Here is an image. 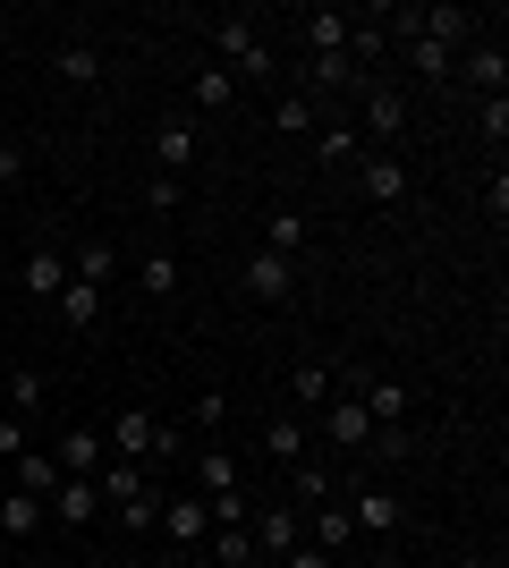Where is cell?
I'll list each match as a JSON object with an SVG mask.
<instances>
[{
  "label": "cell",
  "instance_id": "cell-15",
  "mask_svg": "<svg viewBox=\"0 0 509 568\" xmlns=\"http://www.w3.org/2000/svg\"><path fill=\"white\" fill-rule=\"evenodd\" d=\"M43 526H51V509H43L34 493H9V500H0V535H9V544H26V535H43Z\"/></svg>",
  "mask_w": 509,
  "mask_h": 568
},
{
  "label": "cell",
  "instance_id": "cell-35",
  "mask_svg": "<svg viewBox=\"0 0 509 568\" xmlns=\"http://www.w3.org/2000/svg\"><path fill=\"white\" fill-rule=\"evenodd\" d=\"M136 281H145V297H170V288H179V255H162V246H153V255L136 263Z\"/></svg>",
  "mask_w": 509,
  "mask_h": 568
},
{
  "label": "cell",
  "instance_id": "cell-4",
  "mask_svg": "<svg viewBox=\"0 0 509 568\" xmlns=\"http://www.w3.org/2000/svg\"><path fill=\"white\" fill-rule=\"evenodd\" d=\"M170 535V551H179V560H187L195 544H204V535H213V500H170L162 493V518H153Z\"/></svg>",
  "mask_w": 509,
  "mask_h": 568
},
{
  "label": "cell",
  "instance_id": "cell-9",
  "mask_svg": "<svg viewBox=\"0 0 509 568\" xmlns=\"http://www.w3.org/2000/svg\"><path fill=\"white\" fill-rule=\"evenodd\" d=\"M365 416H374V433H399L408 425V382H357Z\"/></svg>",
  "mask_w": 509,
  "mask_h": 568
},
{
  "label": "cell",
  "instance_id": "cell-39",
  "mask_svg": "<svg viewBox=\"0 0 509 568\" xmlns=\"http://www.w3.org/2000/svg\"><path fill=\"white\" fill-rule=\"evenodd\" d=\"M501 136H509V102L492 94V102H485V144H492V153H501Z\"/></svg>",
  "mask_w": 509,
  "mask_h": 568
},
{
  "label": "cell",
  "instance_id": "cell-17",
  "mask_svg": "<svg viewBox=\"0 0 509 568\" xmlns=\"http://www.w3.org/2000/svg\"><path fill=\"white\" fill-rule=\"evenodd\" d=\"M102 500H136V493H153V467H136V458H102Z\"/></svg>",
  "mask_w": 509,
  "mask_h": 568
},
{
  "label": "cell",
  "instance_id": "cell-14",
  "mask_svg": "<svg viewBox=\"0 0 509 568\" xmlns=\"http://www.w3.org/2000/svg\"><path fill=\"white\" fill-rule=\"evenodd\" d=\"M399 128H408V102H399V94H383V85H365V136H374V144H390Z\"/></svg>",
  "mask_w": 509,
  "mask_h": 568
},
{
  "label": "cell",
  "instance_id": "cell-37",
  "mask_svg": "<svg viewBox=\"0 0 509 568\" xmlns=\"http://www.w3.org/2000/svg\"><path fill=\"white\" fill-rule=\"evenodd\" d=\"M120 509V526L128 535H153V518H162V493H136V500H111Z\"/></svg>",
  "mask_w": 509,
  "mask_h": 568
},
{
  "label": "cell",
  "instance_id": "cell-6",
  "mask_svg": "<svg viewBox=\"0 0 509 568\" xmlns=\"http://www.w3.org/2000/svg\"><path fill=\"white\" fill-rule=\"evenodd\" d=\"M43 509H51V526H94L102 518V484L94 475H60V493H51Z\"/></svg>",
  "mask_w": 509,
  "mask_h": 568
},
{
  "label": "cell",
  "instance_id": "cell-43",
  "mask_svg": "<svg viewBox=\"0 0 509 568\" xmlns=\"http://www.w3.org/2000/svg\"><path fill=\"white\" fill-rule=\"evenodd\" d=\"M26 450V425H18V416H0V458H18Z\"/></svg>",
  "mask_w": 509,
  "mask_h": 568
},
{
  "label": "cell",
  "instance_id": "cell-41",
  "mask_svg": "<svg viewBox=\"0 0 509 568\" xmlns=\"http://www.w3.org/2000/svg\"><path fill=\"white\" fill-rule=\"evenodd\" d=\"M281 568H332V551H315V544H289V551H281Z\"/></svg>",
  "mask_w": 509,
  "mask_h": 568
},
{
  "label": "cell",
  "instance_id": "cell-2",
  "mask_svg": "<svg viewBox=\"0 0 509 568\" xmlns=\"http://www.w3.org/2000/svg\"><path fill=\"white\" fill-rule=\"evenodd\" d=\"M213 43H221V69L238 77V85H246V77H255V85L272 77V43H264V26H255V18H221Z\"/></svg>",
  "mask_w": 509,
  "mask_h": 568
},
{
  "label": "cell",
  "instance_id": "cell-42",
  "mask_svg": "<svg viewBox=\"0 0 509 568\" xmlns=\"http://www.w3.org/2000/svg\"><path fill=\"white\" fill-rule=\"evenodd\" d=\"M18 179H26V153H18V144H0V187H18Z\"/></svg>",
  "mask_w": 509,
  "mask_h": 568
},
{
  "label": "cell",
  "instance_id": "cell-11",
  "mask_svg": "<svg viewBox=\"0 0 509 568\" xmlns=\"http://www.w3.org/2000/svg\"><path fill=\"white\" fill-rule=\"evenodd\" d=\"M153 162H162V179H179V170L195 162V128L187 119H162V128H153Z\"/></svg>",
  "mask_w": 509,
  "mask_h": 568
},
{
  "label": "cell",
  "instance_id": "cell-10",
  "mask_svg": "<svg viewBox=\"0 0 509 568\" xmlns=\"http://www.w3.org/2000/svg\"><path fill=\"white\" fill-rule=\"evenodd\" d=\"M18 288L26 297H60V288H69V255H60V246H34L26 272H18Z\"/></svg>",
  "mask_w": 509,
  "mask_h": 568
},
{
  "label": "cell",
  "instance_id": "cell-26",
  "mask_svg": "<svg viewBox=\"0 0 509 568\" xmlns=\"http://www.w3.org/2000/svg\"><path fill=\"white\" fill-rule=\"evenodd\" d=\"M246 297H289V263L281 255H246Z\"/></svg>",
  "mask_w": 509,
  "mask_h": 568
},
{
  "label": "cell",
  "instance_id": "cell-7",
  "mask_svg": "<svg viewBox=\"0 0 509 568\" xmlns=\"http://www.w3.org/2000/svg\"><path fill=\"white\" fill-rule=\"evenodd\" d=\"M195 484H204V500H230V493H246V467H238V450H230V442L195 450Z\"/></svg>",
  "mask_w": 509,
  "mask_h": 568
},
{
  "label": "cell",
  "instance_id": "cell-45",
  "mask_svg": "<svg viewBox=\"0 0 509 568\" xmlns=\"http://www.w3.org/2000/svg\"><path fill=\"white\" fill-rule=\"evenodd\" d=\"M18 568H51V560H18Z\"/></svg>",
  "mask_w": 509,
  "mask_h": 568
},
{
  "label": "cell",
  "instance_id": "cell-32",
  "mask_svg": "<svg viewBox=\"0 0 509 568\" xmlns=\"http://www.w3.org/2000/svg\"><path fill=\"white\" fill-rule=\"evenodd\" d=\"M272 128H281V136H315V102H306V94H281V102H272Z\"/></svg>",
  "mask_w": 509,
  "mask_h": 568
},
{
  "label": "cell",
  "instance_id": "cell-38",
  "mask_svg": "<svg viewBox=\"0 0 509 568\" xmlns=\"http://www.w3.org/2000/svg\"><path fill=\"white\" fill-rule=\"evenodd\" d=\"M315 153H323V162H348V153H357V128H323Z\"/></svg>",
  "mask_w": 509,
  "mask_h": 568
},
{
  "label": "cell",
  "instance_id": "cell-8",
  "mask_svg": "<svg viewBox=\"0 0 509 568\" xmlns=\"http://www.w3.org/2000/svg\"><path fill=\"white\" fill-rule=\"evenodd\" d=\"M323 433H332L339 450H365V442H374V416H365V399H357V390H339V399L323 407Z\"/></svg>",
  "mask_w": 509,
  "mask_h": 568
},
{
  "label": "cell",
  "instance_id": "cell-13",
  "mask_svg": "<svg viewBox=\"0 0 509 568\" xmlns=\"http://www.w3.org/2000/svg\"><path fill=\"white\" fill-rule=\"evenodd\" d=\"M60 475H102V458H111V442H102V433H60Z\"/></svg>",
  "mask_w": 509,
  "mask_h": 568
},
{
  "label": "cell",
  "instance_id": "cell-21",
  "mask_svg": "<svg viewBox=\"0 0 509 568\" xmlns=\"http://www.w3.org/2000/svg\"><path fill=\"white\" fill-rule=\"evenodd\" d=\"M51 306H60V323H69V332H94V323H102V288L69 281V288H60V297H51Z\"/></svg>",
  "mask_w": 509,
  "mask_h": 568
},
{
  "label": "cell",
  "instance_id": "cell-20",
  "mask_svg": "<svg viewBox=\"0 0 509 568\" xmlns=\"http://www.w3.org/2000/svg\"><path fill=\"white\" fill-rule=\"evenodd\" d=\"M111 272H120V246H111V237H85V246H77V263H69V281H85V288H102Z\"/></svg>",
  "mask_w": 509,
  "mask_h": 568
},
{
  "label": "cell",
  "instance_id": "cell-18",
  "mask_svg": "<svg viewBox=\"0 0 509 568\" xmlns=\"http://www.w3.org/2000/svg\"><path fill=\"white\" fill-rule=\"evenodd\" d=\"M264 458L272 467H297V458H306V416H272L264 425Z\"/></svg>",
  "mask_w": 509,
  "mask_h": 568
},
{
  "label": "cell",
  "instance_id": "cell-30",
  "mask_svg": "<svg viewBox=\"0 0 509 568\" xmlns=\"http://www.w3.org/2000/svg\"><path fill=\"white\" fill-rule=\"evenodd\" d=\"M213 551H221V568H255V560H264L246 526H213Z\"/></svg>",
  "mask_w": 509,
  "mask_h": 568
},
{
  "label": "cell",
  "instance_id": "cell-24",
  "mask_svg": "<svg viewBox=\"0 0 509 568\" xmlns=\"http://www.w3.org/2000/svg\"><path fill=\"white\" fill-rule=\"evenodd\" d=\"M43 399H51V382L34 374V365H18V374H9V416L26 425V416H43Z\"/></svg>",
  "mask_w": 509,
  "mask_h": 568
},
{
  "label": "cell",
  "instance_id": "cell-27",
  "mask_svg": "<svg viewBox=\"0 0 509 568\" xmlns=\"http://www.w3.org/2000/svg\"><path fill=\"white\" fill-rule=\"evenodd\" d=\"M408 69L425 77V85H441V77L459 69V51H441V43H425V34H408Z\"/></svg>",
  "mask_w": 509,
  "mask_h": 568
},
{
  "label": "cell",
  "instance_id": "cell-36",
  "mask_svg": "<svg viewBox=\"0 0 509 568\" xmlns=\"http://www.w3.org/2000/svg\"><path fill=\"white\" fill-rule=\"evenodd\" d=\"M467 77H476V85H485V94H501V77H509L501 43H485V51H467Z\"/></svg>",
  "mask_w": 509,
  "mask_h": 568
},
{
  "label": "cell",
  "instance_id": "cell-19",
  "mask_svg": "<svg viewBox=\"0 0 509 568\" xmlns=\"http://www.w3.org/2000/svg\"><path fill=\"white\" fill-rule=\"evenodd\" d=\"M297 26H306V51H348V26L357 18H348V9H306Z\"/></svg>",
  "mask_w": 509,
  "mask_h": 568
},
{
  "label": "cell",
  "instance_id": "cell-22",
  "mask_svg": "<svg viewBox=\"0 0 509 568\" xmlns=\"http://www.w3.org/2000/svg\"><path fill=\"white\" fill-rule=\"evenodd\" d=\"M18 493L51 500V493H60V458H51V450H18Z\"/></svg>",
  "mask_w": 509,
  "mask_h": 568
},
{
  "label": "cell",
  "instance_id": "cell-23",
  "mask_svg": "<svg viewBox=\"0 0 509 568\" xmlns=\"http://www.w3.org/2000/svg\"><path fill=\"white\" fill-rule=\"evenodd\" d=\"M187 94H195V111H230V102H238V77H230V69L213 60V69H195V85H187Z\"/></svg>",
  "mask_w": 509,
  "mask_h": 568
},
{
  "label": "cell",
  "instance_id": "cell-44",
  "mask_svg": "<svg viewBox=\"0 0 509 568\" xmlns=\"http://www.w3.org/2000/svg\"><path fill=\"white\" fill-rule=\"evenodd\" d=\"M153 568H187V560H179V551H162V560H153Z\"/></svg>",
  "mask_w": 509,
  "mask_h": 568
},
{
  "label": "cell",
  "instance_id": "cell-40",
  "mask_svg": "<svg viewBox=\"0 0 509 568\" xmlns=\"http://www.w3.org/2000/svg\"><path fill=\"white\" fill-rule=\"evenodd\" d=\"M145 204H153V213H179V179H162V170H153V187H145Z\"/></svg>",
  "mask_w": 509,
  "mask_h": 568
},
{
  "label": "cell",
  "instance_id": "cell-28",
  "mask_svg": "<svg viewBox=\"0 0 509 568\" xmlns=\"http://www.w3.org/2000/svg\"><path fill=\"white\" fill-rule=\"evenodd\" d=\"M323 500H332V475L297 458V467H289V509H323Z\"/></svg>",
  "mask_w": 509,
  "mask_h": 568
},
{
  "label": "cell",
  "instance_id": "cell-5",
  "mask_svg": "<svg viewBox=\"0 0 509 568\" xmlns=\"http://www.w3.org/2000/svg\"><path fill=\"white\" fill-rule=\"evenodd\" d=\"M246 535H255V551H272V560H281L289 544H306V509L272 500V509H255V518H246Z\"/></svg>",
  "mask_w": 509,
  "mask_h": 568
},
{
  "label": "cell",
  "instance_id": "cell-34",
  "mask_svg": "<svg viewBox=\"0 0 509 568\" xmlns=\"http://www.w3.org/2000/svg\"><path fill=\"white\" fill-rule=\"evenodd\" d=\"M60 77H69V85H94V77H102V51L94 43H60Z\"/></svg>",
  "mask_w": 509,
  "mask_h": 568
},
{
  "label": "cell",
  "instance_id": "cell-1",
  "mask_svg": "<svg viewBox=\"0 0 509 568\" xmlns=\"http://www.w3.org/2000/svg\"><path fill=\"white\" fill-rule=\"evenodd\" d=\"M102 442H111V458H136V467H153V458H179V433H170L162 416H145V407H120V416L102 425Z\"/></svg>",
  "mask_w": 509,
  "mask_h": 568
},
{
  "label": "cell",
  "instance_id": "cell-16",
  "mask_svg": "<svg viewBox=\"0 0 509 568\" xmlns=\"http://www.w3.org/2000/svg\"><path fill=\"white\" fill-rule=\"evenodd\" d=\"M365 195H374V204H408V162H390V153H374V162H365Z\"/></svg>",
  "mask_w": 509,
  "mask_h": 568
},
{
  "label": "cell",
  "instance_id": "cell-12",
  "mask_svg": "<svg viewBox=\"0 0 509 568\" xmlns=\"http://www.w3.org/2000/svg\"><path fill=\"white\" fill-rule=\"evenodd\" d=\"M399 518H408V509H399V493H357V509H348V526H357V535H399Z\"/></svg>",
  "mask_w": 509,
  "mask_h": 568
},
{
  "label": "cell",
  "instance_id": "cell-33",
  "mask_svg": "<svg viewBox=\"0 0 509 568\" xmlns=\"http://www.w3.org/2000/svg\"><path fill=\"white\" fill-rule=\"evenodd\" d=\"M306 77H315V85H357V60H348V51H315ZM357 94H365V85H357Z\"/></svg>",
  "mask_w": 509,
  "mask_h": 568
},
{
  "label": "cell",
  "instance_id": "cell-25",
  "mask_svg": "<svg viewBox=\"0 0 509 568\" xmlns=\"http://www.w3.org/2000/svg\"><path fill=\"white\" fill-rule=\"evenodd\" d=\"M289 390H297V407H315V416H323V407L339 399V382H332V365H297V374H289Z\"/></svg>",
  "mask_w": 509,
  "mask_h": 568
},
{
  "label": "cell",
  "instance_id": "cell-3",
  "mask_svg": "<svg viewBox=\"0 0 509 568\" xmlns=\"http://www.w3.org/2000/svg\"><path fill=\"white\" fill-rule=\"evenodd\" d=\"M399 26H408V34H425V43H441V51H459L485 18H476V9H450V0H434V9H408Z\"/></svg>",
  "mask_w": 509,
  "mask_h": 568
},
{
  "label": "cell",
  "instance_id": "cell-29",
  "mask_svg": "<svg viewBox=\"0 0 509 568\" xmlns=\"http://www.w3.org/2000/svg\"><path fill=\"white\" fill-rule=\"evenodd\" d=\"M297 246H306V221H297V213H272V221H264V255L297 263Z\"/></svg>",
  "mask_w": 509,
  "mask_h": 568
},
{
  "label": "cell",
  "instance_id": "cell-31",
  "mask_svg": "<svg viewBox=\"0 0 509 568\" xmlns=\"http://www.w3.org/2000/svg\"><path fill=\"white\" fill-rule=\"evenodd\" d=\"M348 535H357V526H348V509H339V500H323V509H315V535H306V544H315V551H339Z\"/></svg>",
  "mask_w": 509,
  "mask_h": 568
}]
</instances>
